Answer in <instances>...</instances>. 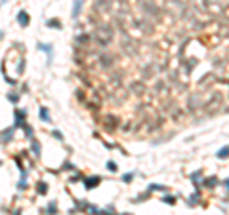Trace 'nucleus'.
I'll list each match as a JSON object with an SVG mask.
<instances>
[{
  "label": "nucleus",
  "mask_w": 229,
  "mask_h": 215,
  "mask_svg": "<svg viewBox=\"0 0 229 215\" xmlns=\"http://www.w3.org/2000/svg\"><path fill=\"white\" fill-rule=\"evenodd\" d=\"M84 183H86V188H94V187H97V185L101 183V177H88L86 181H84Z\"/></svg>",
  "instance_id": "obj_1"
},
{
  "label": "nucleus",
  "mask_w": 229,
  "mask_h": 215,
  "mask_svg": "<svg viewBox=\"0 0 229 215\" xmlns=\"http://www.w3.org/2000/svg\"><path fill=\"white\" fill-rule=\"evenodd\" d=\"M25 114H27V112H25V110H15V128H19V126H23V120H25Z\"/></svg>",
  "instance_id": "obj_2"
},
{
  "label": "nucleus",
  "mask_w": 229,
  "mask_h": 215,
  "mask_svg": "<svg viewBox=\"0 0 229 215\" xmlns=\"http://www.w3.org/2000/svg\"><path fill=\"white\" fill-rule=\"evenodd\" d=\"M82 4H84V0H74V6H73V17H74V19H77L78 15H80Z\"/></svg>",
  "instance_id": "obj_3"
},
{
  "label": "nucleus",
  "mask_w": 229,
  "mask_h": 215,
  "mask_svg": "<svg viewBox=\"0 0 229 215\" xmlns=\"http://www.w3.org/2000/svg\"><path fill=\"white\" fill-rule=\"evenodd\" d=\"M17 21H19V25H21V27H27V25H29V15H27V12H19V14H17Z\"/></svg>",
  "instance_id": "obj_4"
},
{
  "label": "nucleus",
  "mask_w": 229,
  "mask_h": 215,
  "mask_svg": "<svg viewBox=\"0 0 229 215\" xmlns=\"http://www.w3.org/2000/svg\"><path fill=\"white\" fill-rule=\"evenodd\" d=\"M38 50L46 51V53H48V59H52V48L48 46V44H38Z\"/></svg>",
  "instance_id": "obj_5"
},
{
  "label": "nucleus",
  "mask_w": 229,
  "mask_h": 215,
  "mask_svg": "<svg viewBox=\"0 0 229 215\" xmlns=\"http://www.w3.org/2000/svg\"><path fill=\"white\" fill-rule=\"evenodd\" d=\"M12 135H14V128L6 129V131L2 133V141H10V139H12Z\"/></svg>",
  "instance_id": "obj_6"
},
{
  "label": "nucleus",
  "mask_w": 229,
  "mask_h": 215,
  "mask_svg": "<svg viewBox=\"0 0 229 215\" xmlns=\"http://www.w3.org/2000/svg\"><path fill=\"white\" fill-rule=\"evenodd\" d=\"M40 118L44 120V122H50V116H48V109H46V107L40 109Z\"/></svg>",
  "instance_id": "obj_7"
},
{
  "label": "nucleus",
  "mask_w": 229,
  "mask_h": 215,
  "mask_svg": "<svg viewBox=\"0 0 229 215\" xmlns=\"http://www.w3.org/2000/svg\"><path fill=\"white\" fill-rule=\"evenodd\" d=\"M48 213H50V215L57 213V204H55V202H50V206H48Z\"/></svg>",
  "instance_id": "obj_8"
},
{
  "label": "nucleus",
  "mask_w": 229,
  "mask_h": 215,
  "mask_svg": "<svg viewBox=\"0 0 229 215\" xmlns=\"http://www.w3.org/2000/svg\"><path fill=\"white\" fill-rule=\"evenodd\" d=\"M32 154H37L40 156V145H38L37 141H32Z\"/></svg>",
  "instance_id": "obj_9"
},
{
  "label": "nucleus",
  "mask_w": 229,
  "mask_h": 215,
  "mask_svg": "<svg viewBox=\"0 0 229 215\" xmlns=\"http://www.w3.org/2000/svg\"><path fill=\"white\" fill-rule=\"evenodd\" d=\"M38 192H40V194H46V192H48V185L46 183H38Z\"/></svg>",
  "instance_id": "obj_10"
},
{
  "label": "nucleus",
  "mask_w": 229,
  "mask_h": 215,
  "mask_svg": "<svg viewBox=\"0 0 229 215\" xmlns=\"http://www.w3.org/2000/svg\"><path fill=\"white\" fill-rule=\"evenodd\" d=\"M48 27H55V29H61V23H59V21H54V19H50V21H48Z\"/></svg>",
  "instance_id": "obj_11"
},
{
  "label": "nucleus",
  "mask_w": 229,
  "mask_h": 215,
  "mask_svg": "<svg viewBox=\"0 0 229 215\" xmlns=\"http://www.w3.org/2000/svg\"><path fill=\"white\" fill-rule=\"evenodd\" d=\"M107 169H109V171H117V169H119V166L114 164V162H107Z\"/></svg>",
  "instance_id": "obj_12"
},
{
  "label": "nucleus",
  "mask_w": 229,
  "mask_h": 215,
  "mask_svg": "<svg viewBox=\"0 0 229 215\" xmlns=\"http://www.w3.org/2000/svg\"><path fill=\"white\" fill-rule=\"evenodd\" d=\"M132 179H134V173H124L122 175V181H124V183H130Z\"/></svg>",
  "instance_id": "obj_13"
},
{
  "label": "nucleus",
  "mask_w": 229,
  "mask_h": 215,
  "mask_svg": "<svg viewBox=\"0 0 229 215\" xmlns=\"http://www.w3.org/2000/svg\"><path fill=\"white\" fill-rule=\"evenodd\" d=\"M225 156H227V147H223V149L218 152V158H225Z\"/></svg>",
  "instance_id": "obj_14"
},
{
  "label": "nucleus",
  "mask_w": 229,
  "mask_h": 215,
  "mask_svg": "<svg viewBox=\"0 0 229 215\" xmlns=\"http://www.w3.org/2000/svg\"><path fill=\"white\" fill-rule=\"evenodd\" d=\"M164 202L166 204H176V198L174 196H164Z\"/></svg>",
  "instance_id": "obj_15"
},
{
  "label": "nucleus",
  "mask_w": 229,
  "mask_h": 215,
  "mask_svg": "<svg viewBox=\"0 0 229 215\" xmlns=\"http://www.w3.org/2000/svg\"><path fill=\"white\" fill-rule=\"evenodd\" d=\"M54 137L59 139V141H63V135H61V131H54Z\"/></svg>",
  "instance_id": "obj_16"
},
{
  "label": "nucleus",
  "mask_w": 229,
  "mask_h": 215,
  "mask_svg": "<svg viewBox=\"0 0 229 215\" xmlns=\"http://www.w3.org/2000/svg\"><path fill=\"white\" fill-rule=\"evenodd\" d=\"M25 131H27V137L32 139V129H31V128H25Z\"/></svg>",
  "instance_id": "obj_17"
}]
</instances>
